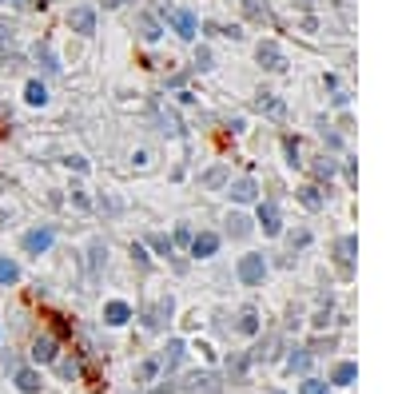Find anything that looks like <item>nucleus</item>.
<instances>
[{
	"instance_id": "39448f33",
	"label": "nucleus",
	"mask_w": 398,
	"mask_h": 394,
	"mask_svg": "<svg viewBox=\"0 0 398 394\" xmlns=\"http://www.w3.org/2000/svg\"><path fill=\"white\" fill-rule=\"evenodd\" d=\"M68 28L80 32V36H92V32H96V13H92V8H72V13H68Z\"/></svg>"
},
{
	"instance_id": "a211bd4d",
	"label": "nucleus",
	"mask_w": 398,
	"mask_h": 394,
	"mask_svg": "<svg viewBox=\"0 0 398 394\" xmlns=\"http://www.w3.org/2000/svg\"><path fill=\"white\" fill-rule=\"evenodd\" d=\"M104 259H108V247H104V243L96 239V243H92V251H88V271H92V279L100 275V267H104Z\"/></svg>"
},
{
	"instance_id": "0eeeda50",
	"label": "nucleus",
	"mask_w": 398,
	"mask_h": 394,
	"mask_svg": "<svg viewBox=\"0 0 398 394\" xmlns=\"http://www.w3.org/2000/svg\"><path fill=\"white\" fill-rule=\"evenodd\" d=\"M48 247H52V227H36V231L25 235V251L28 255H44Z\"/></svg>"
},
{
	"instance_id": "dca6fc26",
	"label": "nucleus",
	"mask_w": 398,
	"mask_h": 394,
	"mask_svg": "<svg viewBox=\"0 0 398 394\" xmlns=\"http://www.w3.org/2000/svg\"><path fill=\"white\" fill-rule=\"evenodd\" d=\"M172 307H175V303H172V295H167L160 307H151V311H148V327H151V331H160L163 319H172Z\"/></svg>"
},
{
	"instance_id": "f704fd0d",
	"label": "nucleus",
	"mask_w": 398,
	"mask_h": 394,
	"mask_svg": "<svg viewBox=\"0 0 398 394\" xmlns=\"http://www.w3.org/2000/svg\"><path fill=\"white\" fill-rule=\"evenodd\" d=\"M60 370H64V379H76V374H80V362L68 358V362H60Z\"/></svg>"
},
{
	"instance_id": "2eb2a0df",
	"label": "nucleus",
	"mask_w": 398,
	"mask_h": 394,
	"mask_svg": "<svg viewBox=\"0 0 398 394\" xmlns=\"http://www.w3.org/2000/svg\"><path fill=\"white\" fill-rule=\"evenodd\" d=\"M295 196H298V203H303V208H311V211L323 208V191H319L315 184H303V187L295 191Z\"/></svg>"
},
{
	"instance_id": "9d476101",
	"label": "nucleus",
	"mask_w": 398,
	"mask_h": 394,
	"mask_svg": "<svg viewBox=\"0 0 398 394\" xmlns=\"http://www.w3.org/2000/svg\"><path fill=\"white\" fill-rule=\"evenodd\" d=\"M227 196L235 199V203H255V199H259V187H255V179H235V184L227 187Z\"/></svg>"
},
{
	"instance_id": "7c9ffc66",
	"label": "nucleus",
	"mask_w": 398,
	"mask_h": 394,
	"mask_svg": "<svg viewBox=\"0 0 398 394\" xmlns=\"http://www.w3.org/2000/svg\"><path fill=\"white\" fill-rule=\"evenodd\" d=\"M298 394H331V386H327V382H319V379H307L303 386H298Z\"/></svg>"
},
{
	"instance_id": "37998d69",
	"label": "nucleus",
	"mask_w": 398,
	"mask_h": 394,
	"mask_svg": "<svg viewBox=\"0 0 398 394\" xmlns=\"http://www.w3.org/2000/svg\"><path fill=\"white\" fill-rule=\"evenodd\" d=\"M4 187H8V184H4V175H0V191H4Z\"/></svg>"
},
{
	"instance_id": "4c0bfd02",
	"label": "nucleus",
	"mask_w": 398,
	"mask_h": 394,
	"mask_svg": "<svg viewBox=\"0 0 398 394\" xmlns=\"http://www.w3.org/2000/svg\"><path fill=\"white\" fill-rule=\"evenodd\" d=\"M311 243V231H295L291 235V247H307Z\"/></svg>"
},
{
	"instance_id": "cd10ccee",
	"label": "nucleus",
	"mask_w": 398,
	"mask_h": 394,
	"mask_svg": "<svg viewBox=\"0 0 398 394\" xmlns=\"http://www.w3.org/2000/svg\"><path fill=\"white\" fill-rule=\"evenodd\" d=\"M16 279H20V267L13 259H0V283H16Z\"/></svg>"
},
{
	"instance_id": "412c9836",
	"label": "nucleus",
	"mask_w": 398,
	"mask_h": 394,
	"mask_svg": "<svg viewBox=\"0 0 398 394\" xmlns=\"http://www.w3.org/2000/svg\"><path fill=\"white\" fill-rule=\"evenodd\" d=\"M36 60L44 64V72H60V64H56V56H52L48 40H40V44H36Z\"/></svg>"
},
{
	"instance_id": "a19ab883",
	"label": "nucleus",
	"mask_w": 398,
	"mask_h": 394,
	"mask_svg": "<svg viewBox=\"0 0 398 394\" xmlns=\"http://www.w3.org/2000/svg\"><path fill=\"white\" fill-rule=\"evenodd\" d=\"M13 36H16V28H13V25H0V44H8Z\"/></svg>"
},
{
	"instance_id": "c9c22d12",
	"label": "nucleus",
	"mask_w": 398,
	"mask_h": 394,
	"mask_svg": "<svg viewBox=\"0 0 398 394\" xmlns=\"http://www.w3.org/2000/svg\"><path fill=\"white\" fill-rule=\"evenodd\" d=\"M287 156H291V160H287L291 168H295V163H303V160H298V140H287Z\"/></svg>"
},
{
	"instance_id": "473e14b6",
	"label": "nucleus",
	"mask_w": 398,
	"mask_h": 394,
	"mask_svg": "<svg viewBox=\"0 0 398 394\" xmlns=\"http://www.w3.org/2000/svg\"><path fill=\"white\" fill-rule=\"evenodd\" d=\"M307 367H311V355H307V351L291 355V370H307Z\"/></svg>"
},
{
	"instance_id": "a878e982",
	"label": "nucleus",
	"mask_w": 398,
	"mask_h": 394,
	"mask_svg": "<svg viewBox=\"0 0 398 394\" xmlns=\"http://www.w3.org/2000/svg\"><path fill=\"white\" fill-rule=\"evenodd\" d=\"M227 231H231V239H243V235H251V219L247 215H231V219H227Z\"/></svg>"
},
{
	"instance_id": "c756f323",
	"label": "nucleus",
	"mask_w": 398,
	"mask_h": 394,
	"mask_svg": "<svg viewBox=\"0 0 398 394\" xmlns=\"http://www.w3.org/2000/svg\"><path fill=\"white\" fill-rule=\"evenodd\" d=\"M224 184H227V168H212L203 175V187H224Z\"/></svg>"
},
{
	"instance_id": "ea45409f",
	"label": "nucleus",
	"mask_w": 398,
	"mask_h": 394,
	"mask_svg": "<svg viewBox=\"0 0 398 394\" xmlns=\"http://www.w3.org/2000/svg\"><path fill=\"white\" fill-rule=\"evenodd\" d=\"M8 4H16V8H44V0H8Z\"/></svg>"
},
{
	"instance_id": "bb28decb",
	"label": "nucleus",
	"mask_w": 398,
	"mask_h": 394,
	"mask_svg": "<svg viewBox=\"0 0 398 394\" xmlns=\"http://www.w3.org/2000/svg\"><path fill=\"white\" fill-rule=\"evenodd\" d=\"M0 68H4V72H16V68H25V56H20V52H4V44H0Z\"/></svg>"
},
{
	"instance_id": "1a4fd4ad",
	"label": "nucleus",
	"mask_w": 398,
	"mask_h": 394,
	"mask_svg": "<svg viewBox=\"0 0 398 394\" xmlns=\"http://www.w3.org/2000/svg\"><path fill=\"white\" fill-rule=\"evenodd\" d=\"M156 116H160V128L167 132V136H184V123H179L175 108H167V104H160V100H156Z\"/></svg>"
},
{
	"instance_id": "f3484780",
	"label": "nucleus",
	"mask_w": 398,
	"mask_h": 394,
	"mask_svg": "<svg viewBox=\"0 0 398 394\" xmlns=\"http://www.w3.org/2000/svg\"><path fill=\"white\" fill-rule=\"evenodd\" d=\"M16 386H20V390L25 394H40V386H44V382H40V374L36 370H16Z\"/></svg>"
},
{
	"instance_id": "79ce46f5",
	"label": "nucleus",
	"mask_w": 398,
	"mask_h": 394,
	"mask_svg": "<svg viewBox=\"0 0 398 394\" xmlns=\"http://www.w3.org/2000/svg\"><path fill=\"white\" fill-rule=\"evenodd\" d=\"M104 4H108V8H116V4H124V0H104Z\"/></svg>"
},
{
	"instance_id": "393cba45",
	"label": "nucleus",
	"mask_w": 398,
	"mask_h": 394,
	"mask_svg": "<svg viewBox=\"0 0 398 394\" xmlns=\"http://www.w3.org/2000/svg\"><path fill=\"white\" fill-rule=\"evenodd\" d=\"M239 331H243V334H259V315H255L251 307L239 311Z\"/></svg>"
},
{
	"instance_id": "f03ea898",
	"label": "nucleus",
	"mask_w": 398,
	"mask_h": 394,
	"mask_svg": "<svg viewBox=\"0 0 398 394\" xmlns=\"http://www.w3.org/2000/svg\"><path fill=\"white\" fill-rule=\"evenodd\" d=\"M263 275H267V259L263 255H243L239 259V279H243L247 287H259Z\"/></svg>"
},
{
	"instance_id": "e433bc0d",
	"label": "nucleus",
	"mask_w": 398,
	"mask_h": 394,
	"mask_svg": "<svg viewBox=\"0 0 398 394\" xmlns=\"http://www.w3.org/2000/svg\"><path fill=\"white\" fill-rule=\"evenodd\" d=\"M151 247H156V251H163V255H172V239H163V235H156V239H151Z\"/></svg>"
},
{
	"instance_id": "20e7f679",
	"label": "nucleus",
	"mask_w": 398,
	"mask_h": 394,
	"mask_svg": "<svg viewBox=\"0 0 398 394\" xmlns=\"http://www.w3.org/2000/svg\"><path fill=\"white\" fill-rule=\"evenodd\" d=\"M255 56H259V64L267 68V72H283V68H287L283 48H279V44H271V40H267V44H259V52H255Z\"/></svg>"
},
{
	"instance_id": "b1692460",
	"label": "nucleus",
	"mask_w": 398,
	"mask_h": 394,
	"mask_svg": "<svg viewBox=\"0 0 398 394\" xmlns=\"http://www.w3.org/2000/svg\"><path fill=\"white\" fill-rule=\"evenodd\" d=\"M331 379H335L338 386H350V382L359 379V367H355V362H338V367H335V374H331Z\"/></svg>"
},
{
	"instance_id": "6e6552de",
	"label": "nucleus",
	"mask_w": 398,
	"mask_h": 394,
	"mask_svg": "<svg viewBox=\"0 0 398 394\" xmlns=\"http://www.w3.org/2000/svg\"><path fill=\"white\" fill-rule=\"evenodd\" d=\"M355 251H359V239L355 235H343L335 243V259H338V267H343V275H350V259H355Z\"/></svg>"
},
{
	"instance_id": "72a5a7b5",
	"label": "nucleus",
	"mask_w": 398,
	"mask_h": 394,
	"mask_svg": "<svg viewBox=\"0 0 398 394\" xmlns=\"http://www.w3.org/2000/svg\"><path fill=\"white\" fill-rule=\"evenodd\" d=\"M195 68H199V72H207V68H212V52H207V48L195 52Z\"/></svg>"
},
{
	"instance_id": "f8f14e48",
	"label": "nucleus",
	"mask_w": 398,
	"mask_h": 394,
	"mask_svg": "<svg viewBox=\"0 0 398 394\" xmlns=\"http://www.w3.org/2000/svg\"><path fill=\"white\" fill-rule=\"evenodd\" d=\"M56 355H60V351H56V339H52V334H40L36 343H32V358H36V362H56Z\"/></svg>"
},
{
	"instance_id": "4be33fe9",
	"label": "nucleus",
	"mask_w": 398,
	"mask_h": 394,
	"mask_svg": "<svg viewBox=\"0 0 398 394\" xmlns=\"http://www.w3.org/2000/svg\"><path fill=\"white\" fill-rule=\"evenodd\" d=\"M179 358H184V343H179V339H172V343H167V351H163V358H160V367H179Z\"/></svg>"
},
{
	"instance_id": "aec40b11",
	"label": "nucleus",
	"mask_w": 398,
	"mask_h": 394,
	"mask_svg": "<svg viewBox=\"0 0 398 394\" xmlns=\"http://www.w3.org/2000/svg\"><path fill=\"white\" fill-rule=\"evenodd\" d=\"M243 13L251 16V20H271V8H267V0H243Z\"/></svg>"
},
{
	"instance_id": "f257e3e1",
	"label": "nucleus",
	"mask_w": 398,
	"mask_h": 394,
	"mask_svg": "<svg viewBox=\"0 0 398 394\" xmlns=\"http://www.w3.org/2000/svg\"><path fill=\"white\" fill-rule=\"evenodd\" d=\"M167 25L175 28V36H184V40H195V32H199V20L191 13H187V8H167Z\"/></svg>"
},
{
	"instance_id": "9b49d317",
	"label": "nucleus",
	"mask_w": 398,
	"mask_h": 394,
	"mask_svg": "<svg viewBox=\"0 0 398 394\" xmlns=\"http://www.w3.org/2000/svg\"><path fill=\"white\" fill-rule=\"evenodd\" d=\"M215 251H219V235L203 231V235L191 239V255H195V259H207V255H215Z\"/></svg>"
},
{
	"instance_id": "58836bf2",
	"label": "nucleus",
	"mask_w": 398,
	"mask_h": 394,
	"mask_svg": "<svg viewBox=\"0 0 398 394\" xmlns=\"http://www.w3.org/2000/svg\"><path fill=\"white\" fill-rule=\"evenodd\" d=\"M72 203H76V208H92V203H88V196L80 191V187H72Z\"/></svg>"
},
{
	"instance_id": "423d86ee",
	"label": "nucleus",
	"mask_w": 398,
	"mask_h": 394,
	"mask_svg": "<svg viewBox=\"0 0 398 394\" xmlns=\"http://www.w3.org/2000/svg\"><path fill=\"white\" fill-rule=\"evenodd\" d=\"M259 223H263V235H279L283 231V215H279V208H275L271 199L259 203Z\"/></svg>"
},
{
	"instance_id": "5701e85b",
	"label": "nucleus",
	"mask_w": 398,
	"mask_h": 394,
	"mask_svg": "<svg viewBox=\"0 0 398 394\" xmlns=\"http://www.w3.org/2000/svg\"><path fill=\"white\" fill-rule=\"evenodd\" d=\"M25 100L32 104V108H40V104L48 100V88L40 84V80H28V88H25Z\"/></svg>"
},
{
	"instance_id": "c85d7f7f",
	"label": "nucleus",
	"mask_w": 398,
	"mask_h": 394,
	"mask_svg": "<svg viewBox=\"0 0 398 394\" xmlns=\"http://www.w3.org/2000/svg\"><path fill=\"white\" fill-rule=\"evenodd\" d=\"M156 370H160V358H148V362H139L136 382H151V379H156Z\"/></svg>"
},
{
	"instance_id": "7ed1b4c3",
	"label": "nucleus",
	"mask_w": 398,
	"mask_h": 394,
	"mask_svg": "<svg viewBox=\"0 0 398 394\" xmlns=\"http://www.w3.org/2000/svg\"><path fill=\"white\" fill-rule=\"evenodd\" d=\"M184 394H219L224 386H219V379L215 374H207V370H199V374H187V382L179 386Z\"/></svg>"
},
{
	"instance_id": "2f4dec72",
	"label": "nucleus",
	"mask_w": 398,
	"mask_h": 394,
	"mask_svg": "<svg viewBox=\"0 0 398 394\" xmlns=\"http://www.w3.org/2000/svg\"><path fill=\"white\" fill-rule=\"evenodd\" d=\"M315 175H319V179H331V175H335V160H319L315 163Z\"/></svg>"
},
{
	"instance_id": "4468645a",
	"label": "nucleus",
	"mask_w": 398,
	"mask_h": 394,
	"mask_svg": "<svg viewBox=\"0 0 398 394\" xmlns=\"http://www.w3.org/2000/svg\"><path fill=\"white\" fill-rule=\"evenodd\" d=\"M255 111H267V116H275V120H279V116H283V100L279 96H271V92H259V100H255Z\"/></svg>"
},
{
	"instance_id": "c03bdc74",
	"label": "nucleus",
	"mask_w": 398,
	"mask_h": 394,
	"mask_svg": "<svg viewBox=\"0 0 398 394\" xmlns=\"http://www.w3.org/2000/svg\"><path fill=\"white\" fill-rule=\"evenodd\" d=\"M0 4H4V0H0Z\"/></svg>"
},
{
	"instance_id": "6ab92c4d",
	"label": "nucleus",
	"mask_w": 398,
	"mask_h": 394,
	"mask_svg": "<svg viewBox=\"0 0 398 394\" xmlns=\"http://www.w3.org/2000/svg\"><path fill=\"white\" fill-rule=\"evenodd\" d=\"M139 36L148 40V44H151V40H160V36H163L160 20H156V16H148V13H144V16H139Z\"/></svg>"
},
{
	"instance_id": "ddd939ff",
	"label": "nucleus",
	"mask_w": 398,
	"mask_h": 394,
	"mask_svg": "<svg viewBox=\"0 0 398 394\" xmlns=\"http://www.w3.org/2000/svg\"><path fill=\"white\" fill-rule=\"evenodd\" d=\"M128 319H132V307H128V303H120V299H112V303L104 307V322H112V327H124Z\"/></svg>"
}]
</instances>
